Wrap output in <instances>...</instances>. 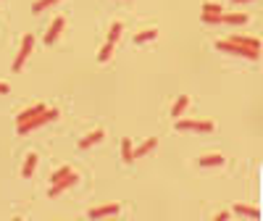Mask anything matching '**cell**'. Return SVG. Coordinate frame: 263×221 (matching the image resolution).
<instances>
[{
  "mask_svg": "<svg viewBox=\"0 0 263 221\" xmlns=\"http://www.w3.org/2000/svg\"><path fill=\"white\" fill-rule=\"evenodd\" d=\"M113 50H116V45L113 42H105L103 48H100V53H98V61H103V63H105V61H111Z\"/></svg>",
  "mask_w": 263,
  "mask_h": 221,
  "instance_id": "ffe728a7",
  "label": "cell"
},
{
  "mask_svg": "<svg viewBox=\"0 0 263 221\" xmlns=\"http://www.w3.org/2000/svg\"><path fill=\"white\" fill-rule=\"evenodd\" d=\"M64 24H66V21L64 19H53V24H50V29H48V32H45V45H53V42H56L58 40V37H61V32H64Z\"/></svg>",
  "mask_w": 263,
  "mask_h": 221,
  "instance_id": "52a82bcc",
  "label": "cell"
},
{
  "mask_svg": "<svg viewBox=\"0 0 263 221\" xmlns=\"http://www.w3.org/2000/svg\"><path fill=\"white\" fill-rule=\"evenodd\" d=\"M56 119H58V111H56V108H48V111L37 113V116H32V119H27L24 124H19V126H16V132H19V134L34 132V129H40V126L48 124V121H56Z\"/></svg>",
  "mask_w": 263,
  "mask_h": 221,
  "instance_id": "6da1fadb",
  "label": "cell"
},
{
  "mask_svg": "<svg viewBox=\"0 0 263 221\" xmlns=\"http://www.w3.org/2000/svg\"><path fill=\"white\" fill-rule=\"evenodd\" d=\"M76 182H79V177H76V174L71 171V174H68V177L58 179V182H53V185H50V189H48V197H56V195H61V192H64V189L74 187Z\"/></svg>",
  "mask_w": 263,
  "mask_h": 221,
  "instance_id": "5b68a950",
  "label": "cell"
},
{
  "mask_svg": "<svg viewBox=\"0 0 263 221\" xmlns=\"http://www.w3.org/2000/svg\"><path fill=\"white\" fill-rule=\"evenodd\" d=\"M42 111H48V105L45 103H34V105H29V108H24L16 116V124H24L27 119H32V116H37V113H42Z\"/></svg>",
  "mask_w": 263,
  "mask_h": 221,
  "instance_id": "ba28073f",
  "label": "cell"
},
{
  "mask_svg": "<svg viewBox=\"0 0 263 221\" xmlns=\"http://www.w3.org/2000/svg\"><path fill=\"white\" fill-rule=\"evenodd\" d=\"M103 137H105V132H103V129H95V132H90L87 137H82V140H79V148H82V150H90L92 145L103 142Z\"/></svg>",
  "mask_w": 263,
  "mask_h": 221,
  "instance_id": "9c48e42d",
  "label": "cell"
},
{
  "mask_svg": "<svg viewBox=\"0 0 263 221\" xmlns=\"http://www.w3.org/2000/svg\"><path fill=\"white\" fill-rule=\"evenodd\" d=\"M203 13H221V5L219 3H205L203 5Z\"/></svg>",
  "mask_w": 263,
  "mask_h": 221,
  "instance_id": "cb8c5ba5",
  "label": "cell"
},
{
  "mask_svg": "<svg viewBox=\"0 0 263 221\" xmlns=\"http://www.w3.org/2000/svg\"><path fill=\"white\" fill-rule=\"evenodd\" d=\"M32 48H34V37L27 34L24 40H21L19 56L13 58V71H21V68H24V63H27V58H29V53H32Z\"/></svg>",
  "mask_w": 263,
  "mask_h": 221,
  "instance_id": "277c9868",
  "label": "cell"
},
{
  "mask_svg": "<svg viewBox=\"0 0 263 221\" xmlns=\"http://www.w3.org/2000/svg\"><path fill=\"white\" fill-rule=\"evenodd\" d=\"M187 108H190V97H187V95H179V97L174 100V105H171V116H174V119H179Z\"/></svg>",
  "mask_w": 263,
  "mask_h": 221,
  "instance_id": "7c38bea8",
  "label": "cell"
},
{
  "mask_svg": "<svg viewBox=\"0 0 263 221\" xmlns=\"http://www.w3.org/2000/svg\"><path fill=\"white\" fill-rule=\"evenodd\" d=\"M234 216H245V219H261V211L255 208V205H245V203H237L234 208Z\"/></svg>",
  "mask_w": 263,
  "mask_h": 221,
  "instance_id": "8fae6325",
  "label": "cell"
},
{
  "mask_svg": "<svg viewBox=\"0 0 263 221\" xmlns=\"http://www.w3.org/2000/svg\"><path fill=\"white\" fill-rule=\"evenodd\" d=\"M34 169H37V156L34 153H29L27 156V161H24V166H21V177H32V174H34Z\"/></svg>",
  "mask_w": 263,
  "mask_h": 221,
  "instance_id": "9a60e30c",
  "label": "cell"
},
{
  "mask_svg": "<svg viewBox=\"0 0 263 221\" xmlns=\"http://www.w3.org/2000/svg\"><path fill=\"white\" fill-rule=\"evenodd\" d=\"M174 126L179 132H213L216 129V124L208 119H176Z\"/></svg>",
  "mask_w": 263,
  "mask_h": 221,
  "instance_id": "7a4b0ae2",
  "label": "cell"
},
{
  "mask_svg": "<svg viewBox=\"0 0 263 221\" xmlns=\"http://www.w3.org/2000/svg\"><path fill=\"white\" fill-rule=\"evenodd\" d=\"M221 24H231V27L247 24V13H221Z\"/></svg>",
  "mask_w": 263,
  "mask_h": 221,
  "instance_id": "4fadbf2b",
  "label": "cell"
},
{
  "mask_svg": "<svg viewBox=\"0 0 263 221\" xmlns=\"http://www.w3.org/2000/svg\"><path fill=\"white\" fill-rule=\"evenodd\" d=\"M158 148V140L156 137H150V140H145L140 148H134V158H140V156H148V153H153V150Z\"/></svg>",
  "mask_w": 263,
  "mask_h": 221,
  "instance_id": "5bb4252c",
  "label": "cell"
},
{
  "mask_svg": "<svg viewBox=\"0 0 263 221\" xmlns=\"http://www.w3.org/2000/svg\"><path fill=\"white\" fill-rule=\"evenodd\" d=\"M121 211L119 203H105V205H98V208H90L87 211V219H105V216H116Z\"/></svg>",
  "mask_w": 263,
  "mask_h": 221,
  "instance_id": "8992f818",
  "label": "cell"
},
{
  "mask_svg": "<svg viewBox=\"0 0 263 221\" xmlns=\"http://www.w3.org/2000/svg\"><path fill=\"white\" fill-rule=\"evenodd\" d=\"M200 166H203V169H208V166H224V156H219V153L203 156L200 158Z\"/></svg>",
  "mask_w": 263,
  "mask_h": 221,
  "instance_id": "ac0fdd59",
  "label": "cell"
},
{
  "mask_svg": "<svg viewBox=\"0 0 263 221\" xmlns=\"http://www.w3.org/2000/svg\"><path fill=\"white\" fill-rule=\"evenodd\" d=\"M156 37H158V29L156 27H153V29H142V32H137L134 34V42H150V40H156Z\"/></svg>",
  "mask_w": 263,
  "mask_h": 221,
  "instance_id": "e0dca14e",
  "label": "cell"
},
{
  "mask_svg": "<svg viewBox=\"0 0 263 221\" xmlns=\"http://www.w3.org/2000/svg\"><path fill=\"white\" fill-rule=\"evenodd\" d=\"M216 48L224 50V53H231V56H237V58H250V61L258 58V53H255V50L242 48V45H237L234 40H221V42H216Z\"/></svg>",
  "mask_w": 263,
  "mask_h": 221,
  "instance_id": "3957f363",
  "label": "cell"
},
{
  "mask_svg": "<svg viewBox=\"0 0 263 221\" xmlns=\"http://www.w3.org/2000/svg\"><path fill=\"white\" fill-rule=\"evenodd\" d=\"M234 3H253V0H234Z\"/></svg>",
  "mask_w": 263,
  "mask_h": 221,
  "instance_id": "4316f807",
  "label": "cell"
},
{
  "mask_svg": "<svg viewBox=\"0 0 263 221\" xmlns=\"http://www.w3.org/2000/svg\"><path fill=\"white\" fill-rule=\"evenodd\" d=\"M11 93V85H5V82H0V95H8Z\"/></svg>",
  "mask_w": 263,
  "mask_h": 221,
  "instance_id": "484cf974",
  "label": "cell"
},
{
  "mask_svg": "<svg viewBox=\"0 0 263 221\" xmlns=\"http://www.w3.org/2000/svg\"><path fill=\"white\" fill-rule=\"evenodd\" d=\"M229 216H231L229 211H221V213H216V221H229Z\"/></svg>",
  "mask_w": 263,
  "mask_h": 221,
  "instance_id": "d4e9b609",
  "label": "cell"
},
{
  "mask_svg": "<svg viewBox=\"0 0 263 221\" xmlns=\"http://www.w3.org/2000/svg\"><path fill=\"white\" fill-rule=\"evenodd\" d=\"M200 21H205V24H221V13H203Z\"/></svg>",
  "mask_w": 263,
  "mask_h": 221,
  "instance_id": "603a6c76",
  "label": "cell"
},
{
  "mask_svg": "<svg viewBox=\"0 0 263 221\" xmlns=\"http://www.w3.org/2000/svg\"><path fill=\"white\" fill-rule=\"evenodd\" d=\"M56 3H61V0H37V3L32 5V11L34 13H42V11H48V8H53Z\"/></svg>",
  "mask_w": 263,
  "mask_h": 221,
  "instance_id": "44dd1931",
  "label": "cell"
},
{
  "mask_svg": "<svg viewBox=\"0 0 263 221\" xmlns=\"http://www.w3.org/2000/svg\"><path fill=\"white\" fill-rule=\"evenodd\" d=\"M68 174H71V166H61V169L50 177V185H53V182H58V179H64V177H68Z\"/></svg>",
  "mask_w": 263,
  "mask_h": 221,
  "instance_id": "7402d4cb",
  "label": "cell"
},
{
  "mask_svg": "<svg viewBox=\"0 0 263 221\" xmlns=\"http://www.w3.org/2000/svg\"><path fill=\"white\" fill-rule=\"evenodd\" d=\"M121 32H124V24H121V21H113V24H111V32H108V42H119V37H121Z\"/></svg>",
  "mask_w": 263,
  "mask_h": 221,
  "instance_id": "d6986e66",
  "label": "cell"
},
{
  "mask_svg": "<svg viewBox=\"0 0 263 221\" xmlns=\"http://www.w3.org/2000/svg\"><path fill=\"white\" fill-rule=\"evenodd\" d=\"M229 40H234L237 45H242V48H250L255 53H261V40L258 37H245V34H234V37H229Z\"/></svg>",
  "mask_w": 263,
  "mask_h": 221,
  "instance_id": "30bf717a",
  "label": "cell"
},
{
  "mask_svg": "<svg viewBox=\"0 0 263 221\" xmlns=\"http://www.w3.org/2000/svg\"><path fill=\"white\" fill-rule=\"evenodd\" d=\"M121 158H124V163H132V161H134V150H132V140H127V137L121 140Z\"/></svg>",
  "mask_w": 263,
  "mask_h": 221,
  "instance_id": "2e32d148",
  "label": "cell"
}]
</instances>
